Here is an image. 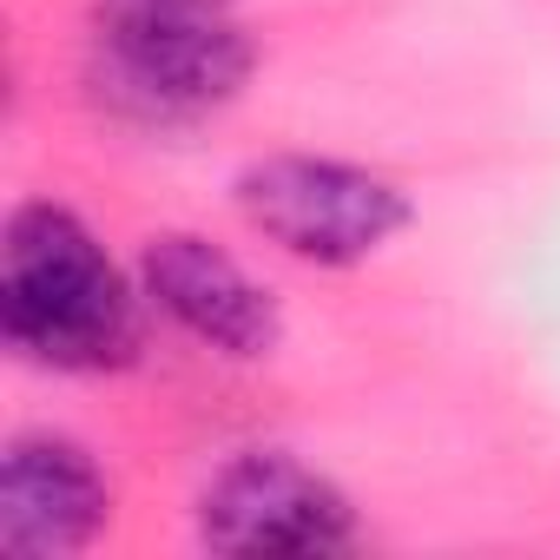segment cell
<instances>
[{
    "label": "cell",
    "instance_id": "6da1fadb",
    "mask_svg": "<svg viewBox=\"0 0 560 560\" xmlns=\"http://www.w3.org/2000/svg\"><path fill=\"white\" fill-rule=\"evenodd\" d=\"M0 337L40 370L100 376L139 357V298L106 244L54 198L8 218L0 244Z\"/></svg>",
    "mask_w": 560,
    "mask_h": 560
},
{
    "label": "cell",
    "instance_id": "7a4b0ae2",
    "mask_svg": "<svg viewBox=\"0 0 560 560\" xmlns=\"http://www.w3.org/2000/svg\"><path fill=\"white\" fill-rule=\"evenodd\" d=\"M257 54L211 0H106L86 34V86L132 126H191L231 106Z\"/></svg>",
    "mask_w": 560,
    "mask_h": 560
},
{
    "label": "cell",
    "instance_id": "3957f363",
    "mask_svg": "<svg viewBox=\"0 0 560 560\" xmlns=\"http://www.w3.org/2000/svg\"><path fill=\"white\" fill-rule=\"evenodd\" d=\"M237 211L304 264H363L409 224V191L370 165L270 152L237 172Z\"/></svg>",
    "mask_w": 560,
    "mask_h": 560
},
{
    "label": "cell",
    "instance_id": "277c9868",
    "mask_svg": "<svg viewBox=\"0 0 560 560\" xmlns=\"http://www.w3.org/2000/svg\"><path fill=\"white\" fill-rule=\"evenodd\" d=\"M198 540L231 560H330L357 547V508L291 455H237L198 501Z\"/></svg>",
    "mask_w": 560,
    "mask_h": 560
},
{
    "label": "cell",
    "instance_id": "5b68a950",
    "mask_svg": "<svg viewBox=\"0 0 560 560\" xmlns=\"http://www.w3.org/2000/svg\"><path fill=\"white\" fill-rule=\"evenodd\" d=\"M139 284H145L152 311H165L185 337H198L218 357L257 363V357L277 350V337H284L277 298L231 250H218L211 237H191V231L152 237L145 257H139Z\"/></svg>",
    "mask_w": 560,
    "mask_h": 560
},
{
    "label": "cell",
    "instance_id": "8992f818",
    "mask_svg": "<svg viewBox=\"0 0 560 560\" xmlns=\"http://www.w3.org/2000/svg\"><path fill=\"white\" fill-rule=\"evenodd\" d=\"M113 514L100 462L67 435H14L0 462V540L14 553H80Z\"/></svg>",
    "mask_w": 560,
    "mask_h": 560
},
{
    "label": "cell",
    "instance_id": "52a82bcc",
    "mask_svg": "<svg viewBox=\"0 0 560 560\" xmlns=\"http://www.w3.org/2000/svg\"><path fill=\"white\" fill-rule=\"evenodd\" d=\"M211 8H224V0H211Z\"/></svg>",
    "mask_w": 560,
    "mask_h": 560
}]
</instances>
